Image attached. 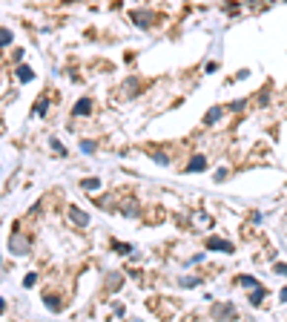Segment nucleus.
<instances>
[{
    "instance_id": "nucleus-1",
    "label": "nucleus",
    "mask_w": 287,
    "mask_h": 322,
    "mask_svg": "<svg viewBox=\"0 0 287 322\" xmlns=\"http://www.w3.org/2000/svg\"><path fill=\"white\" fill-rule=\"evenodd\" d=\"M9 250L15 256H29V250H32V242H29V236H23L20 230H15L12 236H9Z\"/></svg>"
},
{
    "instance_id": "nucleus-2",
    "label": "nucleus",
    "mask_w": 287,
    "mask_h": 322,
    "mask_svg": "<svg viewBox=\"0 0 287 322\" xmlns=\"http://www.w3.org/2000/svg\"><path fill=\"white\" fill-rule=\"evenodd\" d=\"M66 219L78 227V230H84L86 224H89V216H86L81 207H75V204H69V210H66Z\"/></svg>"
},
{
    "instance_id": "nucleus-3",
    "label": "nucleus",
    "mask_w": 287,
    "mask_h": 322,
    "mask_svg": "<svg viewBox=\"0 0 287 322\" xmlns=\"http://www.w3.org/2000/svg\"><path fill=\"white\" fill-rule=\"evenodd\" d=\"M224 317H236V305L233 302H219L210 308V320H224Z\"/></svg>"
},
{
    "instance_id": "nucleus-4",
    "label": "nucleus",
    "mask_w": 287,
    "mask_h": 322,
    "mask_svg": "<svg viewBox=\"0 0 287 322\" xmlns=\"http://www.w3.org/2000/svg\"><path fill=\"white\" fill-rule=\"evenodd\" d=\"M132 23H135L138 29H150L152 23H155V12H147V9H141V12H132Z\"/></svg>"
},
{
    "instance_id": "nucleus-5",
    "label": "nucleus",
    "mask_w": 287,
    "mask_h": 322,
    "mask_svg": "<svg viewBox=\"0 0 287 322\" xmlns=\"http://www.w3.org/2000/svg\"><path fill=\"white\" fill-rule=\"evenodd\" d=\"M207 250H219V253H233V242L221 236H210L207 239Z\"/></svg>"
},
{
    "instance_id": "nucleus-6",
    "label": "nucleus",
    "mask_w": 287,
    "mask_h": 322,
    "mask_svg": "<svg viewBox=\"0 0 287 322\" xmlns=\"http://www.w3.org/2000/svg\"><path fill=\"white\" fill-rule=\"evenodd\" d=\"M89 112H92V98H81V101L72 107V115H78V118H84Z\"/></svg>"
},
{
    "instance_id": "nucleus-7",
    "label": "nucleus",
    "mask_w": 287,
    "mask_h": 322,
    "mask_svg": "<svg viewBox=\"0 0 287 322\" xmlns=\"http://www.w3.org/2000/svg\"><path fill=\"white\" fill-rule=\"evenodd\" d=\"M201 170H207V158L204 155H192V161L187 164V173H201Z\"/></svg>"
},
{
    "instance_id": "nucleus-8",
    "label": "nucleus",
    "mask_w": 287,
    "mask_h": 322,
    "mask_svg": "<svg viewBox=\"0 0 287 322\" xmlns=\"http://www.w3.org/2000/svg\"><path fill=\"white\" fill-rule=\"evenodd\" d=\"M121 213H124L127 219H135V216H138V204L132 202V199H127V202L121 204Z\"/></svg>"
},
{
    "instance_id": "nucleus-9",
    "label": "nucleus",
    "mask_w": 287,
    "mask_h": 322,
    "mask_svg": "<svg viewBox=\"0 0 287 322\" xmlns=\"http://www.w3.org/2000/svg\"><path fill=\"white\" fill-rule=\"evenodd\" d=\"M192 224H195V227H210L213 219H210L207 213H201V210H195V213H192Z\"/></svg>"
},
{
    "instance_id": "nucleus-10",
    "label": "nucleus",
    "mask_w": 287,
    "mask_h": 322,
    "mask_svg": "<svg viewBox=\"0 0 287 322\" xmlns=\"http://www.w3.org/2000/svg\"><path fill=\"white\" fill-rule=\"evenodd\" d=\"M81 187H84L86 193H98V190H101V179H84Z\"/></svg>"
},
{
    "instance_id": "nucleus-11",
    "label": "nucleus",
    "mask_w": 287,
    "mask_h": 322,
    "mask_svg": "<svg viewBox=\"0 0 287 322\" xmlns=\"http://www.w3.org/2000/svg\"><path fill=\"white\" fill-rule=\"evenodd\" d=\"M221 115H224V109H221V107H213V109H210V112L204 115V121H207V124H216V121H219Z\"/></svg>"
},
{
    "instance_id": "nucleus-12",
    "label": "nucleus",
    "mask_w": 287,
    "mask_h": 322,
    "mask_svg": "<svg viewBox=\"0 0 287 322\" xmlns=\"http://www.w3.org/2000/svg\"><path fill=\"white\" fill-rule=\"evenodd\" d=\"M261 299H264V288L258 285V288H253V293H250V302H253V305H261Z\"/></svg>"
},
{
    "instance_id": "nucleus-13",
    "label": "nucleus",
    "mask_w": 287,
    "mask_h": 322,
    "mask_svg": "<svg viewBox=\"0 0 287 322\" xmlns=\"http://www.w3.org/2000/svg\"><path fill=\"white\" fill-rule=\"evenodd\" d=\"M17 78H20V81H32L34 72H32L29 67H17Z\"/></svg>"
},
{
    "instance_id": "nucleus-14",
    "label": "nucleus",
    "mask_w": 287,
    "mask_h": 322,
    "mask_svg": "<svg viewBox=\"0 0 287 322\" xmlns=\"http://www.w3.org/2000/svg\"><path fill=\"white\" fill-rule=\"evenodd\" d=\"M238 285L241 288H258V282H255L253 276H238Z\"/></svg>"
},
{
    "instance_id": "nucleus-15",
    "label": "nucleus",
    "mask_w": 287,
    "mask_h": 322,
    "mask_svg": "<svg viewBox=\"0 0 287 322\" xmlns=\"http://www.w3.org/2000/svg\"><path fill=\"white\" fill-rule=\"evenodd\" d=\"M178 282H181V285H184V288H195V285H198V282H201V279H198V276H181V279H178Z\"/></svg>"
},
{
    "instance_id": "nucleus-16",
    "label": "nucleus",
    "mask_w": 287,
    "mask_h": 322,
    "mask_svg": "<svg viewBox=\"0 0 287 322\" xmlns=\"http://www.w3.org/2000/svg\"><path fill=\"white\" fill-rule=\"evenodd\" d=\"M106 285H109V288H121V285H124V276H121V273H112V276L106 279Z\"/></svg>"
},
{
    "instance_id": "nucleus-17",
    "label": "nucleus",
    "mask_w": 287,
    "mask_h": 322,
    "mask_svg": "<svg viewBox=\"0 0 287 322\" xmlns=\"http://www.w3.org/2000/svg\"><path fill=\"white\" fill-rule=\"evenodd\" d=\"M112 250H118L121 256H129V253H132V248H129V245H124V242H115V245H112Z\"/></svg>"
},
{
    "instance_id": "nucleus-18",
    "label": "nucleus",
    "mask_w": 287,
    "mask_h": 322,
    "mask_svg": "<svg viewBox=\"0 0 287 322\" xmlns=\"http://www.w3.org/2000/svg\"><path fill=\"white\" fill-rule=\"evenodd\" d=\"M43 305L49 308V311H61V302H58L55 296H43Z\"/></svg>"
},
{
    "instance_id": "nucleus-19",
    "label": "nucleus",
    "mask_w": 287,
    "mask_h": 322,
    "mask_svg": "<svg viewBox=\"0 0 287 322\" xmlns=\"http://www.w3.org/2000/svg\"><path fill=\"white\" fill-rule=\"evenodd\" d=\"M46 107H49V101H46V98H40V101L34 104V115H46V112H43Z\"/></svg>"
},
{
    "instance_id": "nucleus-20",
    "label": "nucleus",
    "mask_w": 287,
    "mask_h": 322,
    "mask_svg": "<svg viewBox=\"0 0 287 322\" xmlns=\"http://www.w3.org/2000/svg\"><path fill=\"white\" fill-rule=\"evenodd\" d=\"M12 43V32L9 29H0V46H9Z\"/></svg>"
},
{
    "instance_id": "nucleus-21",
    "label": "nucleus",
    "mask_w": 287,
    "mask_h": 322,
    "mask_svg": "<svg viewBox=\"0 0 287 322\" xmlns=\"http://www.w3.org/2000/svg\"><path fill=\"white\" fill-rule=\"evenodd\" d=\"M49 144H52V150H55L58 155H66V150H64V144H61L58 138H49Z\"/></svg>"
},
{
    "instance_id": "nucleus-22",
    "label": "nucleus",
    "mask_w": 287,
    "mask_h": 322,
    "mask_svg": "<svg viewBox=\"0 0 287 322\" xmlns=\"http://www.w3.org/2000/svg\"><path fill=\"white\" fill-rule=\"evenodd\" d=\"M135 86H138V81H135V78H129V81L124 84V89H127L124 95H135Z\"/></svg>"
},
{
    "instance_id": "nucleus-23",
    "label": "nucleus",
    "mask_w": 287,
    "mask_h": 322,
    "mask_svg": "<svg viewBox=\"0 0 287 322\" xmlns=\"http://www.w3.org/2000/svg\"><path fill=\"white\" fill-rule=\"evenodd\" d=\"M34 282H37V276H34V273H29V276L23 279V285H26V288H34Z\"/></svg>"
},
{
    "instance_id": "nucleus-24",
    "label": "nucleus",
    "mask_w": 287,
    "mask_h": 322,
    "mask_svg": "<svg viewBox=\"0 0 287 322\" xmlns=\"http://www.w3.org/2000/svg\"><path fill=\"white\" fill-rule=\"evenodd\" d=\"M227 173H230V170H227V167H221L219 173H216V181H224V179H227Z\"/></svg>"
},
{
    "instance_id": "nucleus-25",
    "label": "nucleus",
    "mask_w": 287,
    "mask_h": 322,
    "mask_svg": "<svg viewBox=\"0 0 287 322\" xmlns=\"http://www.w3.org/2000/svg\"><path fill=\"white\" fill-rule=\"evenodd\" d=\"M273 271H276V273H282V276H287V265H282V262H279V265H276Z\"/></svg>"
},
{
    "instance_id": "nucleus-26",
    "label": "nucleus",
    "mask_w": 287,
    "mask_h": 322,
    "mask_svg": "<svg viewBox=\"0 0 287 322\" xmlns=\"http://www.w3.org/2000/svg\"><path fill=\"white\" fill-rule=\"evenodd\" d=\"M81 150H84V153H92V150H95V144H89V141H84V144H81Z\"/></svg>"
},
{
    "instance_id": "nucleus-27",
    "label": "nucleus",
    "mask_w": 287,
    "mask_h": 322,
    "mask_svg": "<svg viewBox=\"0 0 287 322\" xmlns=\"http://www.w3.org/2000/svg\"><path fill=\"white\" fill-rule=\"evenodd\" d=\"M155 161H158V164H169V158H167L164 153H158V155H155Z\"/></svg>"
},
{
    "instance_id": "nucleus-28",
    "label": "nucleus",
    "mask_w": 287,
    "mask_h": 322,
    "mask_svg": "<svg viewBox=\"0 0 287 322\" xmlns=\"http://www.w3.org/2000/svg\"><path fill=\"white\" fill-rule=\"evenodd\" d=\"M282 299H285V302H287V288H285V290H282Z\"/></svg>"
},
{
    "instance_id": "nucleus-29",
    "label": "nucleus",
    "mask_w": 287,
    "mask_h": 322,
    "mask_svg": "<svg viewBox=\"0 0 287 322\" xmlns=\"http://www.w3.org/2000/svg\"><path fill=\"white\" fill-rule=\"evenodd\" d=\"M3 308H6V302H3V299H0V314H3Z\"/></svg>"
}]
</instances>
